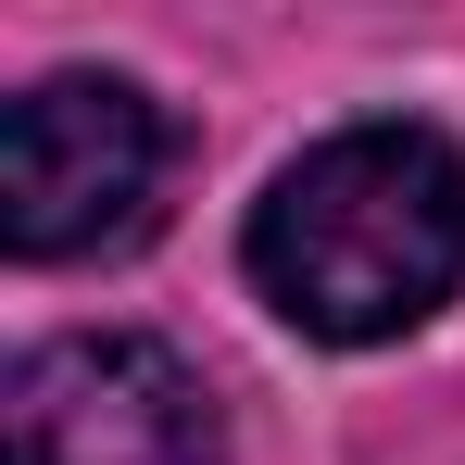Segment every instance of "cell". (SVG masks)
Wrapping results in <instances>:
<instances>
[{
	"label": "cell",
	"mask_w": 465,
	"mask_h": 465,
	"mask_svg": "<svg viewBox=\"0 0 465 465\" xmlns=\"http://www.w3.org/2000/svg\"><path fill=\"white\" fill-rule=\"evenodd\" d=\"M239 252L302 340H402L465 290V152L440 126H340L277 163Z\"/></svg>",
	"instance_id": "1"
},
{
	"label": "cell",
	"mask_w": 465,
	"mask_h": 465,
	"mask_svg": "<svg viewBox=\"0 0 465 465\" xmlns=\"http://www.w3.org/2000/svg\"><path fill=\"white\" fill-rule=\"evenodd\" d=\"M163 126L152 88L126 76H38L0 114V239L13 264H88V252H126L163 214Z\"/></svg>",
	"instance_id": "2"
},
{
	"label": "cell",
	"mask_w": 465,
	"mask_h": 465,
	"mask_svg": "<svg viewBox=\"0 0 465 465\" xmlns=\"http://www.w3.org/2000/svg\"><path fill=\"white\" fill-rule=\"evenodd\" d=\"M0 428H13V465H227L214 390L163 340H114V327L38 340L13 365Z\"/></svg>",
	"instance_id": "3"
}]
</instances>
